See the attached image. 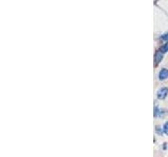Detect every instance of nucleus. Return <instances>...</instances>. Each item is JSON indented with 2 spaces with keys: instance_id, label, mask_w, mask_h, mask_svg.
Listing matches in <instances>:
<instances>
[{
  "instance_id": "1",
  "label": "nucleus",
  "mask_w": 168,
  "mask_h": 157,
  "mask_svg": "<svg viewBox=\"0 0 168 157\" xmlns=\"http://www.w3.org/2000/svg\"><path fill=\"white\" fill-rule=\"evenodd\" d=\"M168 94V89L167 88H161V89L158 91V99H164Z\"/></svg>"
},
{
  "instance_id": "2",
  "label": "nucleus",
  "mask_w": 168,
  "mask_h": 157,
  "mask_svg": "<svg viewBox=\"0 0 168 157\" xmlns=\"http://www.w3.org/2000/svg\"><path fill=\"white\" fill-rule=\"evenodd\" d=\"M167 78H168V69L163 68V69L160 71V74H159V80L164 81L165 79H167Z\"/></svg>"
},
{
  "instance_id": "3",
  "label": "nucleus",
  "mask_w": 168,
  "mask_h": 157,
  "mask_svg": "<svg viewBox=\"0 0 168 157\" xmlns=\"http://www.w3.org/2000/svg\"><path fill=\"white\" fill-rule=\"evenodd\" d=\"M168 51V42H166L163 46H162L161 48H160V52H163V54H165V52H167Z\"/></svg>"
},
{
  "instance_id": "4",
  "label": "nucleus",
  "mask_w": 168,
  "mask_h": 157,
  "mask_svg": "<svg viewBox=\"0 0 168 157\" xmlns=\"http://www.w3.org/2000/svg\"><path fill=\"white\" fill-rule=\"evenodd\" d=\"M163 130H164V133L166 135H168V122L165 123L164 127H163Z\"/></svg>"
}]
</instances>
